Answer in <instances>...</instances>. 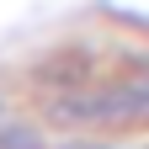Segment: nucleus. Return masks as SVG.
Returning a JSON list of instances; mask_svg holds the SVG:
<instances>
[{"label":"nucleus","mask_w":149,"mask_h":149,"mask_svg":"<svg viewBox=\"0 0 149 149\" xmlns=\"http://www.w3.org/2000/svg\"><path fill=\"white\" fill-rule=\"evenodd\" d=\"M144 112H149V64L117 74V80H91L48 96V117L59 123H128Z\"/></svg>","instance_id":"f257e3e1"},{"label":"nucleus","mask_w":149,"mask_h":149,"mask_svg":"<svg viewBox=\"0 0 149 149\" xmlns=\"http://www.w3.org/2000/svg\"><path fill=\"white\" fill-rule=\"evenodd\" d=\"M0 149H43V139L22 123H0Z\"/></svg>","instance_id":"f03ea898"}]
</instances>
